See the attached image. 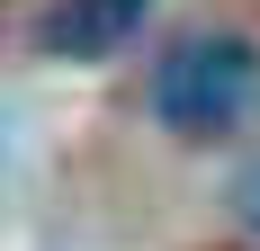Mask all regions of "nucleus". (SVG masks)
Segmentation results:
<instances>
[{
	"mask_svg": "<svg viewBox=\"0 0 260 251\" xmlns=\"http://www.w3.org/2000/svg\"><path fill=\"white\" fill-rule=\"evenodd\" d=\"M242 215H251V233H260V171H251V189H242Z\"/></svg>",
	"mask_w": 260,
	"mask_h": 251,
	"instance_id": "3",
	"label": "nucleus"
},
{
	"mask_svg": "<svg viewBox=\"0 0 260 251\" xmlns=\"http://www.w3.org/2000/svg\"><path fill=\"white\" fill-rule=\"evenodd\" d=\"M153 0H54L36 18V54H63V63H99V54L135 45Z\"/></svg>",
	"mask_w": 260,
	"mask_h": 251,
	"instance_id": "2",
	"label": "nucleus"
},
{
	"mask_svg": "<svg viewBox=\"0 0 260 251\" xmlns=\"http://www.w3.org/2000/svg\"><path fill=\"white\" fill-rule=\"evenodd\" d=\"M251 108H260V54L234 27H188L180 45L153 63V117L171 135H188V144L234 135Z\"/></svg>",
	"mask_w": 260,
	"mask_h": 251,
	"instance_id": "1",
	"label": "nucleus"
}]
</instances>
